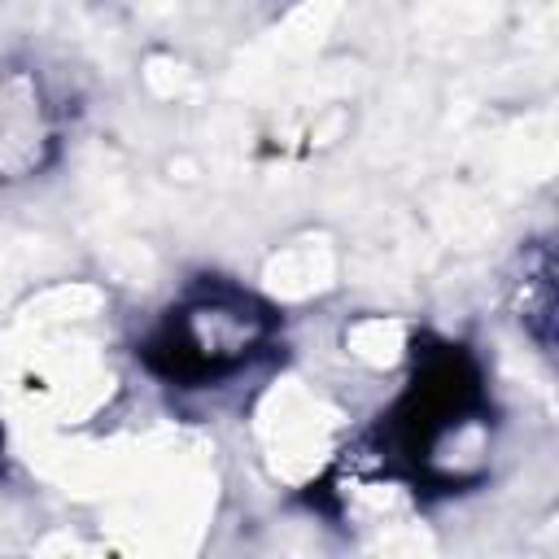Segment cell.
<instances>
[{"label":"cell","instance_id":"cell-1","mask_svg":"<svg viewBox=\"0 0 559 559\" xmlns=\"http://www.w3.org/2000/svg\"><path fill=\"white\" fill-rule=\"evenodd\" d=\"M266 332H271V319L253 306V297L218 288L188 301L179 314H170L153 341V354L166 376L201 384L245 367V358L266 341Z\"/></svg>","mask_w":559,"mask_h":559}]
</instances>
